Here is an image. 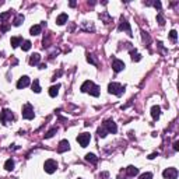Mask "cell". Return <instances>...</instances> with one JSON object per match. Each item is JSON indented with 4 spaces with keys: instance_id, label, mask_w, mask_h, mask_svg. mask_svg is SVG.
<instances>
[{
    "instance_id": "38",
    "label": "cell",
    "mask_w": 179,
    "mask_h": 179,
    "mask_svg": "<svg viewBox=\"0 0 179 179\" xmlns=\"http://www.w3.org/2000/svg\"><path fill=\"white\" fill-rule=\"evenodd\" d=\"M108 176H109V174H108V172H102V174H100V176H98V178H100V179H106Z\"/></svg>"
},
{
    "instance_id": "24",
    "label": "cell",
    "mask_w": 179,
    "mask_h": 179,
    "mask_svg": "<svg viewBox=\"0 0 179 179\" xmlns=\"http://www.w3.org/2000/svg\"><path fill=\"white\" fill-rule=\"evenodd\" d=\"M31 88H32L34 92H37V94L41 92V85H39V80H38V78H35V80H34V83H32V87H31Z\"/></svg>"
},
{
    "instance_id": "30",
    "label": "cell",
    "mask_w": 179,
    "mask_h": 179,
    "mask_svg": "<svg viewBox=\"0 0 179 179\" xmlns=\"http://www.w3.org/2000/svg\"><path fill=\"white\" fill-rule=\"evenodd\" d=\"M11 15V11H6V13H1L0 14V23H3V21H6L9 17Z\"/></svg>"
},
{
    "instance_id": "16",
    "label": "cell",
    "mask_w": 179,
    "mask_h": 179,
    "mask_svg": "<svg viewBox=\"0 0 179 179\" xmlns=\"http://www.w3.org/2000/svg\"><path fill=\"white\" fill-rule=\"evenodd\" d=\"M130 57H132L133 62H140L141 60V55L140 53H137L136 49H130Z\"/></svg>"
},
{
    "instance_id": "20",
    "label": "cell",
    "mask_w": 179,
    "mask_h": 179,
    "mask_svg": "<svg viewBox=\"0 0 179 179\" xmlns=\"http://www.w3.org/2000/svg\"><path fill=\"white\" fill-rule=\"evenodd\" d=\"M88 94H90V95H92V97H98V95H100V87L94 84V85L90 88Z\"/></svg>"
},
{
    "instance_id": "27",
    "label": "cell",
    "mask_w": 179,
    "mask_h": 179,
    "mask_svg": "<svg viewBox=\"0 0 179 179\" xmlns=\"http://www.w3.org/2000/svg\"><path fill=\"white\" fill-rule=\"evenodd\" d=\"M83 29H85V31H94L95 28H94V24H92V23L88 24V21H84V23H83Z\"/></svg>"
},
{
    "instance_id": "18",
    "label": "cell",
    "mask_w": 179,
    "mask_h": 179,
    "mask_svg": "<svg viewBox=\"0 0 179 179\" xmlns=\"http://www.w3.org/2000/svg\"><path fill=\"white\" fill-rule=\"evenodd\" d=\"M41 29H42V25H32L29 28V32H31L32 37H35V35H39V34H41Z\"/></svg>"
},
{
    "instance_id": "21",
    "label": "cell",
    "mask_w": 179,
    "mask_h": 179,
    "mask_svg": "<svg viewBox=\"0 0 179 179\" xmlns=\"http://www.w3.org/2000/svg\"><path fill=\"white\" fill-rule=\"evenodd\" d=\"M10 43H11V46H13V48H17L18 45H21V43H23V39L20 38V37H13L11 41H10Z\"/></svg>"
},
{
    "instance_id": "11",
    "label": "cell",
    "mask_w": 179,
    "mask_h": 179,
    "mask_svg": "<svg viewBox=\"0 0 179 179\" xmlns=\"http://www.w3.org/2000/svg\"><path fill=\"white\" fill-rule=\"evenodd\" d=\"M70 150V143L67 140H62L57 146V153H64V151H69Z\"/></svg>"
},
{
    "instance_id": "32",
    "label": "cell",
    "mask_w": 179,
    "mask_h": 179,
    "mask_svg": "<svg viewBox=\"0 0 179 179\" xmlns=\"http://www.w3.org/2000/svg\"><path fill=\"white\" fill-rule=\"evenodd\" d=\"M100 18H104V20H105V24L111 23V17L108 15V13H100Z\"/></svg>"
},
{
    "instance_id": "22",
    "label": "cell",
    "mask_w": 179,
    "mask_h": 179,
    "mask_svg": "<svg viewBox=\"0 0 179 179\" xmlns=\"http://www.w3.org/2000/svg\"><path fill=\"white\" fill-rule=\"evenodd\" d=\"M85 161H88V162H91V164H97V161H98V158L94 155V154H85Z\"/></svg>"
},
{
    "instance_id": "43",
    "label": "cell",
    "mask_w": 179,
    "mask_h": 179,
    "mask_svg": "<svg viewBox=\"0 0 179 179\" xmlns=\"http://www.w3.org/2000/svg\"><path fill=\"white\" fill-rule=\"evenodd\" d=\"M0 56H1V52H0Z\"/></svg>"
},
{
    "instance_id": "40",
    "label": "cell",
    "mask_w": 179,
    "mask_h": 179,
    "mask_svg": "<svg viewBox=\"0 0 179 179\" xmlns=\"http://www.w3.org/2000/svg\"><path fill=\"white\" fill-rule=\"evenodd\" d=\"M155 157H158V154H157V153H153V154H150V155H148V160H154Z\"/></svg>"
},
{
    "instance_id": "5",
    "label": "cell",
    "mask_w": 179,
    "mask_h": 179,
    "mask_svg": "<svg viewBox=\"0 0 179 179\" xmlns=\"http://www.w3.org/2000/svg\"><path fill=\"white\" fill-rule=\"evenodd\" d=\"M102 126L106 129V132H108V133H112V134H115L116 132H118V126H116V123L114 122V120H112V119H106V120L104 122Z\"/></svg>"
},
{
    "instance_id": "36",
    "label": "cell",
    "mask_w": 179,
    "mask_h": 179,
    "mask_svg": "<svg viewBox=\"0 0 179 179\" xmlns=\"http://www.w3.org/2000/svg\"><path fill=\"white\" fill-rule=\"evenodd\" d=\"M87 60H88L90 63H92V64H97V62H95V59L92 57V55H87Z\"/></svg>"
},
{
    "instance_id": "1",
    "label": "cell",
    "mask_w": 179,
    "mask_h": 179,
    "mask_svg": "<svg viewBox=\"0 0 179 179\" xmlns=\"http://www.w3.org/2000/svg\"><path fill=\"white\" fill-rule=\"evenodd\" d=\"M125 91V85H120L119 83H109L108 85V92L109 94H114V95H122Z\"/></svg>"
},
{
    "instance_id": "9",
    "label": "cell",
    "mask_w": 179,
    "mask_h": 179,
    "mask_svg": "<svg viewBox=\"0 0 179 179\" xmlns=\"http://www.w3.org/2000/svg\"><path fill=\"white\" fill-rule=\"evenodd\" d=\"M29 77L28 76H23L18 81H17V88L18 90H23V88H25V87H28L29 85Z\"/></svg>"
},
{
    "instance_id": "35",
    "label": "cell",
    "mask_w": 179,
    "mask_h": 179,
    "mask_svg": "<svg viewBox=\"0 0 179 179\" xmlns=\"http://www.w3.org/2000/svg\"><path fill=\"white\" fill-rule=\"evenodd\" d=\"M141 34H143V41H147V43H150V41H151V39H150V37H148V34H147V32H144V31H143Z\"/></svg>"
},
{
    "instance_id": "7",
    "label": "cell",
    "mask_w": 179,
    "mask_h": 179,
    "mask_svg": "<svg viewBox=\"0 0 179 179\" xmlns=\"http://www.w3.org/2000/svg\"><path fill=\"white\" fill-rule=\"evenodd\" d=\"M90 140H91V136H90V133H81V134H78L77 136V141H78V144L81 146V147H87L88 146Z\"/></svg>"
},
{
    "instance_id": "4",
    "label": "cell",
    "mask_w": 179,
    "mask_h": 179,
    "mask_svg": "<svg viewBox=\"0 0 179 179\" xmlns=\"http://www.w3.org/2000/svg\"><path fill=\"white\" fill-rule=\"evenodd\" d=\"M43 168H45V172H46V174H53V172H56V169H57V162H56L55 160H46L45 164H43Z\"/></svg>"
},
{
    "instance_id": "10",
    "label": "cell",
    "mask_w": 179,
    "mask_h": 179,
    "mask_svg": "<svg viewBox=\"0 0 179 179\" xmlns=\"http://www.w3.org/2000/svg\"><path fill=\"white\" fill-rule=\"evenodd\" d=\"M112 69H114V71L119 73V71H122V70L125 69V63H123L122 60H119V59H114V62H112Z\"/></svg>"
},
{
    "instance_id": "39",
    "label": "cell",
    "mask_w": 179,
    "mask_h": 179,
    "mask_svg": "<svg viewBox=\"0 0 179 179\" xmlns=\"http://www.w3.org/2000/svg\"><path fill=\"white\" fill-rule=\"evenodd\" d=\"M174 150H175V151L179 150V141H175V143H174Z\"/></svg>"
},
{
    "instance_id": "34",
    "label": "cell",
    "mask_w": 179,
    "mask_h": 179,
    "mask_svg": "<svg viewBox=\"0 0 179 179\" xmlns=\"http://www.w3.org/2000/svg\"><path fill=\"white\" fill-rule=\"evenodd\" d=\"M140 179H153V174L151 172H146V174H141Z\"/></svg>"
},
{
    "instance_id": "28",
    "label": "cell",
    "mask_w": 179,
    "mask_h": 179,
    "mask_svg": "<svg viewBox=\"0 0 179 179\" xmlns=\"http://www.w3.org/2000/svg\"><path fill=\"white\" fill-rule=\"evenodd\" d=\"M97 133H98V136H100V137H105V136H106V134H108V132H106V129L104 128H98V130H97Z\"/></svg>"
},
{
    "instance_id": "13",
    "label": "cell",
    "mask_w": 179,
    "mask_h": 179,
    "mask_svg": "<svg viewBox=\"0 0 179 179\" xmlns=\"http://www.w3.org/2000/svg\"><path fill=\"white\" fill-rule=\"evenodd\" d=\"M94 85V83L91 81V80H87V81H84L83 84H81V87H80V90H81V92H88L90 88Z\"/></svg>"
},
{
    "instance_id": "8",
    "label": "cell",
    "mask_w": 179,
    "mask_h": 179,
    "mask_svg": "<svg viewBox=\"0 0 179 179\" xmlns=\"http://www.w3.org/2000/svg\"><path fill=\"white\" fill-rule=\"evenodd\" d=\"M118 29H119V31H126L130 37L133 35V34H132V28H130V24H129V23L126 21V20H125V18H123V17H122V20H120V24H119V27H118Z\"/></svg>"
},
{
    "instance_id": "2",
    "label": "cell",
    "mask_w": 179,
    "mask_h": 179,
    "mask_svg": "<svg viewBox=\"0 0 179 179\" xmlns=\"http://www.w3.org/2000/svg\"><path fill=\"white\" fill-rule=\"evenodd\" d=\"M0 120H1V123H3L4 126H6V125H9V122L14 120L13 112H11L10 109H3V111L0 112Z\"/></svg>"
},
{
    "instance_id": "17",
    "label": "cell",
    "mask_w": 179,
    "mask_h": 179,
    "mask_svg": "<svg viewBox=\"0 0 179 179\" xmlns=\"http://www.w3.org/2000/svg\"><path fill=\"white\" fill-rule=\"evenodd\" d=\"M126 172H128L129 176H136V175L139 174V168L130 165V166H128V168H126Z\"/></svg>"
},
{
    "instance_id": "12",
    "label": "cell",
    "mask_w": 179,
    "mask_h": 179,
    "mask_svg": "<svg viewBox=\"0 0 179 179\" xmlns=\"http://www.w3.org/2000/svg\"><path fill=\"white\" fill-rule=\"evenodd\" d=\"M67 20H69L67 14L62 13V14H59V15H57V18H56V24H57V25H64V24L67 23Z\"/></svg>"
},
{
    "instance_id": "6",
    "label": "cell",
    "mask_w": 179,
    "mask_h": 179,
    "mask_svg": "<svg viewBox=\"0 0 179 179\" xmlns=\"http://www.w3.org/2000/svg\"><path fill=\"white\" fill-rule=\"evenodd\" d=\"M162 176L165 179H176L178 178V169L176 168H166L162 172Z\"/></svg>"
},
{
    "instance_id": "25",
    "label": "cell",
    "mask_w": 179,
    "mask_h": 179,
    "mask_svg": "<svg viewBox=\"0 0 179 179\" xmlns=\"http://www.w3.org/2000/svg\"><path fill=\"white\" fill-rule=\"evenodd\" d=\"M4 168H6V171H13L14 169V161L11 158H9V160L4 162Z\"/></svg>"
},
{
    "instance_id": "14",
    "label": "cell",
    "mask_w": 179,
    "mask_h": 179,
    "mask_svg": "<svg viewBox=\"0 0 179 179\" xmlns=\"http://www.w3.org/2000/svg\"><path fill=\"white\" fill-rule=\"evenodd\" d=\"M160 115H161V108L158 105H154L153 108H151V116H153V119L157 120L160 118Z\"/></svg>"
},
{
    "instance_id": "26",
    "label": "cell",
    "mask_w": 179,
    "mask_h": 179,
    "mask_svg": "<svg viewBox=\"0 0 179 179\" xmlns=\"http://www.w3.org/2000/svg\"><path fill=\"white\" fill-rule=\"evenodd\" d=\"M31 46H32L31 41H24V42L21 43V48H23V51L24 52H28L29 49H31Z\"/></svg>"
},
{
    "instance_id": "29",
    "label": "cell",
    "mask_w": 179,
    "mask_h": 179,
    "mask_svg": "<svg viewBox=\"0 0 179 179\" xmlns=\"http://www.w3.org/2000/svg\"><path fill=\"white\" fill-rule=\"evenodd\" d=\"M157 21H158V24H160L161 27L165 24V18H164L162 13H158V14H157Z\"/></svg>"
},
{
    "instance_id": "31",
    "label": "cell",
    "mask_w": 179,
    "mask_h": 179,
    "mask_svg": "<svg viewBox=\"0 0 179 179\" xmlns=\"http://www.w3.org/2000/svg\"><path fill=\"white\" fill-rule=\"evenodd\" d=\"M56 132H57V129H56V128H52L51 130H49V132H48V133L45 134V139H51V137H53Z\"/></svg>"
},
{
    "instance_id": "15",
    "label": "cell",
    "mask_w": 179,
    "mask_h": 179,
    "mask_svg": "<svg viewBox=\"0 0 179 179\" xmlns=\"http://www.w3.org/2000/svg\"><path fill=\"white\" fill-rule=\"evenodd\" d=\"M39 60H41V55H39V53H34V55L29 56V64H31V66L38 64Z\"/></svg>"
},
{
    "instance_id": "42",
    "label": "cell",
    "mask_w": 179,
    "mask_h": 179,
    "mask_svg": "<svg viewBox=\"0 0 179 179\" xmlns=\"http://www.w3.org/2000/svg\"><path fill=\"white\" fill-rule=\"evenodd\" d=\"M76 6V1H70V7H74Z\"/></svg>"
},
{
    "instance_id": "41",
    "label": "cell",
    "mask_w": 179,
    "mask_h": 179,
    "mask_svg": "<svg viewBox=\"0 0 179 179\" xmlns=\"http://www.w3.org/2000/svg\"><path fill=\"white\" fill-rule=\"evenodd\" d=\"M9 28H10L9 25H3V28H1V31H3V32H6V31H7Z\"/></svg>"
},
{
    "instance_id": "33",
    "label": "cell",
    "mask_w": 179,
    "mask_h": 179,
    "mask_svg": "<svg viewBox=\"0 0 179 179\" xmlns=\"http://www.w3.org/2000/svg\"><path fill=\"white\" fill-rule=\"evenodd\" d=\"M169 38L172 39L174 42H176V39H178V32H176L175 29H172V31L169 32Z\"/></svg>"
},
{
    "instance_id": "23",
    "label": "cell",
    "mask_w": 179,
    "mask_h": 179,
    "mask_svg": "<svg viewBox=\"0 0 179 179\" xmlns=\"http://www.w3.org/2000/svg\"><path fill=\"white\" fill-rule=\"evenodd\" d=\"M23 21H24V15L23 14H18L15 18H14V21H13V24L15 27H20L21 24H23Z\"/></svg>"
},
{
    "instance_id": "3",
    "label": "cell",
    "mask_w": 179,
    "mask_h": 179,
    "mask_svg": "<svg viewBox=\"0 0 179 179\" xmlns=\"http://www.w3.org/2000/svg\"><path fill=\"white\" fill-rule=\"evenodd\" d=\"M23 118L27 119V120H31V119H34V116H35V112H34V108H32V105L31 104H25L24 106H23Z\"/></svg>"
},
{
    "instance_id": "19",
    "label": "cell",
    "mask_w": 179,
    "mask_h": 179,
    "mask_svg": "<svg viewBox=\"0 0 179 179\" xmlns=\"http://www.w3.org/2000/svg\"><path fill=\"white\" fill-rule=\"evenodd\" d=\"M59 88H60V85H59V84H56V85H52L51 88H49V95H51L52 98H55V97L59 94Z\"/></svg>"
},
{
    "instance_id": "37",
    "label": "cell",
    "mask_w": 179,
    "mask_h": 179,
    "mask_svg": "<svg viewBox=\"0 0 179 179\" xmlns=\"http://www.w3.org/2000/svg\"><path fill=\"white\" fill-rule=\"evenodd\" d=\"M155 9H158V10H161V1H154V3H151Z\"/></svg>"
}]
</instances>
